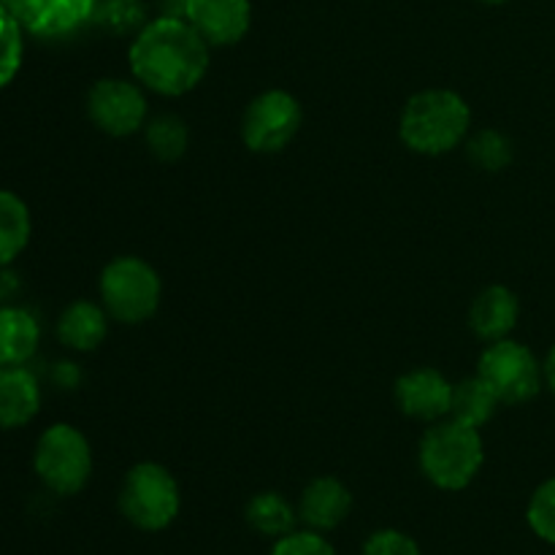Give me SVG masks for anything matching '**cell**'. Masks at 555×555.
<instances>
[{
	"instance_id": "ba28073f",
	"label": "cell",
	"mask_w": 555,
	"mask_h": 555,
	"mask_svg": "<svg viewBox=\"0 0 555 555\" xmlns=\"http://www.w3.org/2000/svg\"><path fill=\"white\" fill-rule=\"evenodd\" d=\"M304 122L301 103L285 90H266L253 98L242 117V139L249 152L276 155L298 135Z\"/></svg>"
},
{
	"instance_id": "d4e9b609",
	"label": "cell",
	"mask_w": 555,
	"mask_h": 555,
	"mask_svg": "<svg viewBox=\"0 0 555 555\" xmlns=\"http://www.w3.org/2000/svg\"><path fill=\"white\" fill-rule=\"evenodd\" d=\"M271 555H336L331 542L320 531H291L287 537L276 540Z\"/></svg>"
},
{
	"instance_id": "4fadbf2b",
	"label": "cell",
	"mask_w": 555,
	"mask_h": 555,
	"mask_svg": "<svg viewBox=\"0 0 555 555\" xmlns=\"http://www.w3.org/2000/svg\"><path fill=\"white\" fill-rule=\"evenodd\" d=\"M352 509V493L336 477H318L301 493L298 515L312 531H334L347 520Z\"/></svg>"
},
{
	"instance_id": "ac0fdd59",
	"label": "cell",
	"mask_w": 555,
	"mask_h": 555,
	"mask_svg": "<svg viewBox=\"0 0 555 555\" xmlns=\"http://www.w3.org/2000/svg\"><path fill=\"white\" fill-rule=\"evenodd\" d=\"M33 220L25 201L11 190H0V266H9L25 253Z\"/></svg>"
},
{
	"instance_id": "7a4b0ae2",
	"label": "cell",
	"mask_w": 555,
	"mask_h": 555,
	"mask_svg": "<svg viewBox=\"0 0 555 555\" xmlns=\"http://www.w3.org/2000/svg\"><path fill=\"white\" fill-rule=\"evenodd\" d=\"M472 125L469 103L453 90H423L406 101L399 119L404 146L417 155H448L466 139Z\"/></svg>"
},
{
	"instance_id": "52a82bcc",
	"label": "cell",
	"mask_w": 555,
	"mask_h": 555,
	"mask_svg": "<svg viewBox=\"0 0 555 555\" xmlns=\"http://www.w3.org/2000/svg\"><path fill=\"white\" fill-rule=\"evenodd\" d=\"M477 374L488 383L502 404H526L542 388V366L534 352L515 339H499L480 356Z\"/></svg>"
},
{
	"instance_id": "3957f363",
	"label": "cell",
	"mask_w": 555,
	"mask_h": 555,
	"mask_svg": "<svg viewBox=\"0 0 555 555\" xmlns=\"http://www.w3.org/2000/svg\"><path fill=\"white\" fill-rule=\"evenodd\" d=\"M421 472L431 486L442 491H464L480 475L486 448L480 428L464 426L459 421H439L423 434Z\"/></svg>"
},
{
	"instance_id": "d6986e66",
	"label": "cell",
	"mask_w": 555,
	"mask_h": 555,
	"mask_svg": "<svg viewBox=\"0 0 555 555\" xmlns=\"http://www.w3.org/2000/svg\"><path fill=\"white\" fill-rule=\"evenodd\" d=\"M502 401L496 399L491 388H488L486 379L477 374V377L464 379L453 388V406H450V417L464 426L482 428L486 423H491V417L496 415V406Z\"/></svg>"
},
{
	"instance_id": "603a6c76",
	"label": "cell",
	"mask_w": 555,
	"mask_h": 555,
	"mask_svg": "<svg viewBox=\"0 0 555 555\" xmlns=\"http://www.w3.org/2000/svg\"><path fill=\"white\" fill-rule=\"evenodd\" d=\"M469 157L482 171H502L513 163V141L499 130H480L469 141Z\"/></svg>"
},
{
	"instance_id": "7c38bea8",
	"label": "cell",
	"mask_w": 555,
	"mask_h": 555,
	"mask_svg": "<svg viewBox=\"0 0 555 555\" xmlns=\"http://www.w3.org/2000/svg\"><path fill=\"white\" fill-rule=\"evenodd\" d=\"M453 388L450 379L437 369H415L396 383V404L401 415L421 423H439L450 415L453 406Z\"/></svg>"
},
{
	"instance_id": "83f0119b",
	"label": "cell",
	"mask_w": 555,
	"mask_h": 555,
	"mask_svg": "<svg viewBox=\"0 0 555 555\" xmlns=\"http://www.w3.org/2000/svg\"><path fill=\"white\" fill-rule=\"evenodd\" d=\"M542 374H545V383L551 385V390L555 393V345H553V350L547 352L545 366H542Z\"/></svg>"
},
{
	"instance_id": "cb8c5ba5",
	"label": "cell",
	"mask_w": 555,
	"mask_h": 555,
	"mask_svg": "<svg viewBox=\"0 0 555 555\" xmlns=\"http://www.w3.org/2000/svg\"><path fill=\"white\" fill-rule=\"evenodd\" d=\"M526 520L540 540L555 545V477L537 488L526 509Z\"/></svg>"
},
{
	"instance_id": "2e32d148",
	"label": "cell",
	"mask_w": 555,
	"mask_h": 555,
	"mask_svg": "<svg viewBox=\"0 0 555 555\" xmlns=\"http://www.w3.org/2000/svg\"><path fill=\"white\" fill-rule=\"evenodd\" d=\"M108 312L92 301H74L57 320V336L65 347L76 352H90L101 347L108 331Z\"/></svg>"
},
{
	"instance_id": "9c48e42d",
	"label": "cell",
	"mask_w": 555,
	"mask_h": 555,
	"mask_svg": "<svg viewBox=\"0 0 555 555\" xmlns=\"http://www.w3.org/2000/svg\"><path fill=\"white\" fill-rule=\"evenodd\" d=\"M87 114L98 130L125 139L146 125V98L133 81L101 79L87 92Z\"/></svg>"
},
{
	"instance_id": "e0dca14e",
	"label": "cell",
	"mask_w": 555,
	"mask_h": 555,
	"mask_svg": "<svg viewBox=\"0 0 555 555\" xmlns=\"http://www.w3.org/2000/svg\"><path fill=\"white\" fill-rule=\"evenodd\" d=\"M41 341L38 320L22 307L0 309V366H22L30 361Z\"/></svg>"
},
{
	"instance_id": "4316f807",
	"label": "cell",
	"mask_w": 555,
	"mask_h": 555,
	"mask_svg": "<svg viewBox=\"0 0 555 555\" xmlns=\"http://www.w3.org/2000/svg\"><path fill=\"white\" fill-rule=\"evenodd\" d=\"M361 555H421V547L404 531L383 529L369 537Z\"/></svg>"
},
{
	"instance_id": "8992f818",
	"label": "cell",
	"mask_w": 555,
	"mask_h": 555,
	"mask_svg": "<svg viewBox=\"0 0 555 555\" xmlns=\"http://www.w3.org/2000/svg\"><path fill=\"white\" fill-rule=\"evenodd\" d=\"M163 285L157 271L146 260L122 255L114 258L101 274V301L108 318L125 325L150 320L160 307Z\"/></svg>"
},
{
	"instance_id": "44dd1931",
	"label": "cell",
	"mask_w": 555,
	"mask_h": 555,
	"mask_svg": "<svg viewBox=\"0 0 555 555\" xmlns=\"http://www.w3.org/2000/svg\"><path fill=\"white\" fill-rule=\"evenodd\" d=\"M146 130V146L157 160L173 163L184 155L188 150V125L177 117V114H163V117L150 119L144 125Z\"/></svg>"
},
{
	"instance_id": "6da1fadb",
	"label": "cell",
	"mask_w": 555,
	"mask_h": 555,
	"mask_svg": "<svg viewBox=\"0 0 555 555\" xmlns=\"http://www.w3.org/2000/svg\"><path fill=\"white\" fill-rule=\"evenodd\" d=\"M209 49L184 16H160L146 22L130 43V70L146 90L177 98L204 81Z\"/></svg>"
},
{
	"instance_id": "ffe728a7",
	"label": "cell",
	"mask_w": 555,
	"mask_h": 555,
	"mask_svg": "<svg viewBox=\"0 0 555 555\" xmlns=\"http://www.w3.org/2000/svg\"><path fill=\"white\" fill-rule=\"evenodd\" d=\"M247 524L249 529L258 531L263 537H274V540H282L291 531H296V509L291 507L285 496L274 491H263L258 496L249 499L247 504Z\"/></svg>"
},
{
	"instance_id": "5bb4252c",
	"label": "cell",
	"mask_w": 555,
	"mask_h": 555,
	"mask_svg": "<svg viewBox=\"0 0 555 555\" xmlns=\"http://www.w3.org/2000/svg\"><path fill=\"white\" fill-rule=\"evenodd\" d=\"M520 304L509 287L491 285L475 298L469 309V325L482 341H499L507 339L513 328L518 325Z\"/></svg>"
},
{
	"instance_id": "5b68a950",
	"label": "cell",
	"mask_w": 555,
	"mask_h": 555,
	"mask_svg": "<svg viewBox=\"0 0 555 555\" xmlns=\"http://www.w3.org/2000/svg\"><path fill=\"white\" fill-rule=\"evenodd\" d=\"M38 480L57 496H74L90 482L92 450L85 434L68 423H54L38 437L33 453Z\"/></svg>"
},
{
	"instance_id": "8fae6325",
	"label": "cell",
	"mask_w": 555,
	"mask_h": 555,
	"mask_svg": "<svg viewBox=\"0 0 555 555\" xmlns=\"http://www.w3.org/2000/svg\"><path fill=\"white\" fill-rule=\"evenodd\" d=\"M184 20L209 47H231L253 25L249 0H184Z\"/></svg>"
},
{
	"instance_id": "7402d4cb",
	"label": "cell",
	"mask_w": 555,
	"mask_h": 555,
	"mask_svg": "<svg viewBox=\"0 0 555 555\" xmlns=\"http://www.w3.org/2000/svg\"><path fill=\"white\" fill-rule=\"evenodd\" d=\"M22 33L25 30L16 22V16L0 0V90L9 87L22 68V52H25Z\"/></svg>"
},
{
	"instance_id": "30bf717a",
	"label": "cell",
	"mask_w": 555,
	"mask_h": 555,
	"mask_svg": "<svg viewBox=\"0 0 555 555\" xmlns=\"http://www.w3.org/2000/svg\"><path fill=\"white\" fill-rule=\"evenodd\" d=\"M22 30L41 38L68 36L92 20L98 0H3Z\"/></svg>"
},
{
	"instance_id": "484cf974",
	"label": "cell",
	"mask_w": 555,
	"mask_h": 555,
	"mask_svg": "<svg viewBox=\"0 0 555 555\" xmlns=\"http://www.w3.org/2000/svg\"><path fill=\"white\" fill-rule=\"evenodd\" d=\"M103 22L114 33H130L135 27H144V5L141 0H108L103 5Z\"/></svg>"
},
{
	"instance_id": "277c9868",
	"label": "cell",
	"mask_w": 555,
	"mask_h": 555,
	"mask_svg": "<svg viewBox=\"0 0 555 555\" xmlns=\"http://www.w3.org/2000/svg\"><path fill=\"white\" fill-rule=\"evenodd\" d=\"M179 507H182L179 486L166 466L144 461L125 475L122 491H119V513L135 529H168L177 520Z\"/></svg>"
},
{
	"instance_id": "f1b7e54d",
	"label": "cell",
	"mask_w": 555,
	"mask_h": 555,
	"mask_svg": "<svg viewBox=\"0 0 555 555\" xmlns=\"http://www.w3.org/2000/svg\"><path fill=\"white\" fill-rule=\"evenodd\" d=\"M480 3H488V5H502V3H507V0H480Z\"/></svg>"
},
{
	"instance_id": "9a60e30c",
	"label": "cell",
	"mask_w": 555,
	"mask_h": 555,
	"mask_svg": "<svg viewBox=\"0 0 555 555\" xmlns=\"http://www.w3.org/2000/svg\"><path fill=\"white\" fill-rule=\"evenodd\" d=\"M41 410L38 379L25 366H0V428H22Z\"/></svg>"
}]
</instances>
